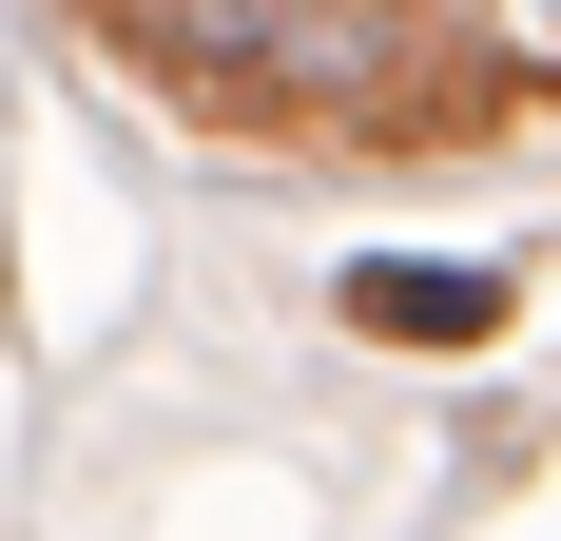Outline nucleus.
<instances>
[{"label":"nucleus","instance_id":"1","mask_svg":"<svg viewBox=\"0 0 561 541\" xmlns=\"http://www.w3.org/2000/svg\"><path fill=\"white\" fill-rule=\"evenodd\" d=\"M174 78H232V97H368L407 58V0H136Z\"/></svg>","mask_w":561,"mask_h":541},{"label":"nucleus","instance_id":"2","mask_svg":"<svg viewBox=\"0 0 561 541\" xmlns=\"http://www.w3.org/2000/svg\"><path fill=\"white\" fill-rule=\"evenodd\" d=\"M348 329H388V348H484V329H504V270H446V252H368V270H348Z\"/></svg>","mask_w":561,"mask_h":541}]
</instances>
